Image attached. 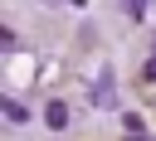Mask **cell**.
Returning a JSON list of instances; mask_svg holds the SVG:
<instances>
[{"label":"cell","mask_w":156,"mask_h":141,"mask_svg":"<svg viewBox=\"0 0 156 141\" xmlns=\"http://www.w3.org/2000/svg\"><path fill=\"white\" fill-rule=\"evenodd\" d=\"M112 92H117V78H112V68H102L93 83V107H112Z\"/></svg>","instance_id":"1"},{"label":"cell","mask_w":156,"mask_h":141,"mask_svg":"<svg viewBox=\"0 0 156 141\" xmlns=\"http://www.w3.org/2000/svg\"><path fill=\"white\" fill-rule=\"evenodd\" d=\"M44 126H49V131H63V126H68V102H49V107H44Z\"/></svg>","instance_id":"2"},{"label":"cell","mask_w":156,"mask_h":141,"mask_svg":"<svg viewBox=\"0 0 156 141\" xmlns=\"http://www.w3.org/2000/svg\"><path fill=\"white\" fill-rule=\"evenodd\" d=\"M5 117H10V122H29V107H24V102H5Z\"/></svg>","instance_id":"3"},{"label":"cell","mask_w":156,"mask_h":141,"mask_svg":"<svg viewBox=\"0 0 156 141\" xmlns=\"http://www.w3.org/2000/svg\"><path fill=\"white\" fill-rule=\"evenodd\" d=\"M141 78H146V83H156V53H151V58L141 63Z\"/></svg>","instance_id":"4"},{"label":"cell","mask_w":156,"mask_h":141,"mask_svg":"<svg viewBox=\"0 0 156 141\" xmlns=\"http://www.w3.org/2000/svg\"><path fill=\"white\" fill-rule=\"evenodd\" d=\"M127 141H151V136H146V131H141V136H127Z\"/></svg>","instance_id":"5"}]
</instances>
